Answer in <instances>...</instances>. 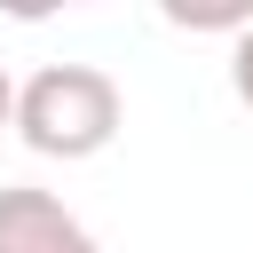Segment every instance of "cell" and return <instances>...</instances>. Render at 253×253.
I'll list each match as a JSON object with an SVG mask.
<instances>
[{
    "label": "cell",
    "mask_w": 253,
    "mask_h": 253,
    "mask_svg": "<svg viewBox=\"0 0 253 253\" xmlns=\"http://www.w3.org/2000/svg\"><path fill=\"white\" fill-rule=\"evenodd\" d=\"M119 126H126V95L103 63H40L16 87V134L40 158H63V166L103 158Z\"/></svg>",
    "instance_id": "6da1fadb"
},
{
    "label": "cell",
    "mask_w": 253,
    "mask_h": 253,
    "mask_svg": "<svg viewBox=\"0 0 253 253\" xmlns=\"http://www.w3.org/2000/svg\"><path fill=\"white\" fill-rule=\"evenodd\" d=\"M0 253H103L95 229L55 190H0Z\"/></svg>",
    "instance_id": "7a4b0ae2"
},
{
    "label": "cell",
    "mask_w": 253,
    "mask_h": 253,
    "mask_svg": "<svg viewBox=\"0 0 253 253\" xmlns=\"http://www.w3.org/2000/svg\"><path fill=\"white\" fill-rule=\"evenodd\" d=\"M0 126H16V79H8V63H0Z\"/></svg>",
    "instance_id": "277c9868"
},
{
    "label": "cell",
    "mask_w": 253,
    "mask_h": 253,
    "mask_svg": "<svg viewBox=\"0 0 253 253\" xmlns=\"http://www.w3.org/2000/svg\"><path fill=\"white\" fill-rule=\"evenodd\" d=\"M229 87H237V103L253 111V16L237 24V47H229Z\"/></svg>",
    "instance_id": "3957f363"
}]
</instances>
